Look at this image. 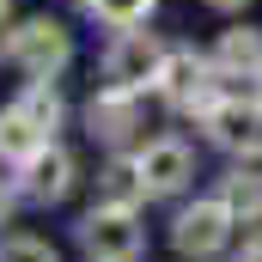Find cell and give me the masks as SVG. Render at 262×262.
Listing matches in <instances>:
<instances>
[{
	"instance_id": "1",
	"label": "cell",
	"mask_w": 262,
	"mask_h": 262,
	"mask_svg": "<svg viewBox=\"0 0 262 262\" xmlns=\"http://www.w3.org/2000/svg\"><path fill=\"white\" fill-rule=\"evenodd\" d=\"M79 250L92 262H134L140 256V226H134V207H92L79 220Z\"/></svg>"
},
{
	"instance_id": "8",
	"label": "cell",
	"mask_w": 262,
	"mask_h": 262,
	"mask_svg": "<svg viewBox=\"0 0 262 262\" xmlns=\"http://www.w3.org/2000/svg\"><path fill=\"white\" fill-rule=\"evenodd\" d=\"M67 189H73V152H61V146H43L31 165H25V201H61Z\"/></svg>"
},
{
	"instance_id": "15",
	"label": "cell",
	"mask_w": 262,
	"mask_h": 262,
	"mask_svg": "<svg viewBox=\"0 0 262 262\" xmlns=\"http://www.w3.org/2000/svg\"><path fill=\"white\" fill-rule=\"evenodd\" d=\"M18 104H25V110H31L49 134H55V122H61V98H55V85H43V79H37V85H25V98H18Z\"/></svg>"
},
{
	"instance_id": "14",
	"label": "cell",
	"mask_w": 262,
	"mask_h": 262,
	"mask_svg": "<svg viewBox=\"0 0 262 262\" xmlns=\"http://www.w3.org/2000/svg\"><path fill=\"white\" fill-rule=\"evenodd\" d=\"M220 201L232 207V213H244V220H262V177H226V189H220Z\"/></svg>"
},
{
	"instance_id": "18",
	"label": "cell",
	"mask_w": 262,
	"mask_h": 262,
	"mask_svg": "<svg viewBox=\"0 0 262 262\" xmlns=\"http://www.w3.org/2000/svg\"><path fill=\"white\" fill-rule=\"evenodd\" d=\"M6 213H12V189L0 183V220H6Z\"/></svg>"
},
{
	"instance_id": "4",
	"label": "cell",
	"mask_w": 262,
	"mask_h": 262,
	"mask_svg": "<svg viewBox=\"0 0 262 262\" xmlns=\"http://www.w3.org/2000/svg\"><path fill=\"white\" fill-rule=\"evenodd\" d=\"M213 79H220V67H207L201 55H189V49H177V55H165V67H159V92H165V104L171 110H213Z\"/></svg>"
},
{
	"instance_id": "22",
	"label": "cell",
	"mask_w": 262,
	"mask_h": 262,
	"mask_svg": "<svg viewBox=\"0 0 262 262\" xmlns=\"http://www.w3.org/2000/svg\"><path fill=\"white\" fill-rule=\"evenodd\" d=\"M256 244H262V238H256Z\"/></svg>"
},
{
	"instance_id": "19",
	"label": "cell",
	"mask_w": 262,
	"mask_h": 262,
	"mask_svg": "<svg viewBox=\"0 0 262 262\" xmlns=\"http://www.w3.org/2000/svg\"><path fill=\"white\" fill-rule=\"evenodd\" d=\"M238 262H262V244H250V250H244V256H238Z\"/></svg>"
},
{
	"instance_id": "5",
	"label": "cell",
	"mask_w": 262,
	"mask_h": 262,
	"mask_svg": "<svg viewBox=\"0 0 262 262\" xmlns=\"http://www.w3.org/2000/svg\"><path fill=\"white\" fill-rule=\"evenodd\" d=\"M67 31L55 25V18H31V25H18L12 31V61L25 67L31 79H49V73H61L67 67Z\"/></svg>"
},
{
	"instance_id": "7",
	"label": "cell",
	"mask_w": 262,
	"mask_h": 262,
	"mask_svg": "<svg viewBox=\"0 0 262 262\" xmlns=\"http://www.w3.org/2000/svg\"><path fill=\"white\" fill-rule=\"evenodd\" d=\"M140 177H146L152 195H177V189L195 177V159H189L183 140H152V146L140 152Z\"/></svg>"
},
{
	"instance_id": "17",
	"label": "cell",
	"mask_w": 262,
	"mask_h": 262,
	"mask_svg": "<svg viewBox=\"0 0 262 262\" xmlns=\"http://www.w3.org/2000/svg\"><path fill=\"white\" fill-rule=\"evenodd\" d=\"M207 6H213V12H244L250 0H207Z\"/></svg>"
},
{
	"instance_id": "3",
	"label": "cell",
	"mask_w": 262,
	"mask_h": 262,
	"mask_svg": "<svg viewBox=\"0 0 262 262\" xmlns=\"http://www.w3.org/2000/svg\"><path fill=\"white\" fill-rule=\"evenodd\" d=\"M159 67H165L159 37L140 31V25H128V31L110 43V55H104V79L122 85V92H140V85H159Z\"/></svg>"
},
{
	"instance_id": "10",
	"label": "cell",
	"mask_w": 262,
	"mask_h": 262,
	"mask_svg": "<svg viewBox=\"0 0 262 262\" xmlns=\"http://www.w3.org/2000/svg\"><path fill=\"white\" fill-rule=\"evenodd\" d=\"M43 146H49V128H43V122H37L25 104L0 110V159H12V165H31Z\"/></svg>"
},
{
	"instance_id": "20",
	"label": "cell",
	"mask_w": 262,
	"mask_h": 262,
	"mask_svg": "<svg viewBox=\"0 0 262 262\" xmlns=\"http://www.w3.org/2000/svg\"><path fill=\"white\" fill-rule=\"evenodd\" d=\"M0 55H12V37H6V31H0Z\"/></svg>"
},
{
	"instance_id": "13",
	"label": "cell",
	"mask_w": 262,
	"mask_h": 262,
	"mask_svg": "<svg viewBox=\"0 0 262 262\" xmlns=\"http://www.w3.org/2000/svg\"><path fill=\"white\" fill-rule=\"evenodd\" d=\"M92 18H104V25H116V31H128V25H140L159 0H79Z\"/></svg>"
},
{
	"instance_id": "11",
	"label": "cell",
	"mask_w": 262,
	"mask_h": 262,
	"mask_svg": "<svg viewBox=\"0 0 262 262\" xmlns=\"http://www.w3.org/2000/svg\"><path fill=\"white\" fill-rule=\"evenodd\" d=\"M220 79H256L262 73V31H226L220 49H213Z\"/></svg>"
},
{
	"instance_id": "6",
	"label": "cell",
	"mask_w": 262,
	"mask_h": 262,
	"mask_svg": "<svg viewBox=\"0 0 262 262\" xmlns=\"http://www.w3.org/2000/svg\"><path fill=\"white\" fill-rule=\"evenodd\" d=\"M207 134H213L226 152L256 159V152H262V104H244V98L213 104V110H207Z\"/></svg>"
},
{
	"instance_id": "9",
	"label": "cell",
	"mask_w": 262,
	"mask_h": 262,
	"mask_svg": "<svg viewBox=\"0 0 262 262\" xmlns=\"http://www.w3.org/2000/svg\"><path fill=\"white\" fill-rule=\"evenodd\" d=\"M140 122V110H134V92H122V85H110V92H98L92 104H85V128L98 134V140H128V128Z\"/></svg>"
},
{
	"instance_id": "21",
	"label": "cell",
	"mask_w": 262,
	"mask_h": 262,
	"mask_svg": "<svg viewBox=\"0 0 262 262\" xmlns=\"http://www.w3.org/2000/svg\"><path fill=\"white\" fill-rule=\"evenodd\" d=\"M6 6H12V0H0V12H6Z\"/></svg>"
},
{
	"instance_id": "16",
	"label": "cell",
	"mask_w": 262,
	"mask_h": 262,
	"mask_svg": "<svg viewBox=\"0 0 262 262\" xmlns=\"http://www.w3.org/2000/svg\"><path fill=\"white\" fill-rule=\"evenodd\" d=\"M0 262H61L43 238H6L0 244Z\"/></svg>"
},
{
	"instance_id": "2",
	"label": "cell",
	"mask_w": 262,
	"mask_h": 262,
	"mask_svg": "<svg viewBox=\"0 0 262 262\" xmlns=\"http://www.w3.org/2000/svg\"><path fill=\"white\" fill-rule=\"evenodd\" d=\"M232 207L213 195V201H195V207H183L177 213V226H171V244H177V256H189V262H207V256H220L226 250V238H232Z\"/></svg>"
},
{
	"instance_id": "12",
	"label": "cell",
	"mask_w": 262,
	"mask_h": 262,
	"mask_svg": "<svg viewBox=\"0 0 262 262\" xmlns=\"http://www.w3.org/2000/svg\"><path fill=\"white\" fill-rule=\"evenodd\" d=\"M146 195H152V189H146V177H140V159H110V165L98 171V201H104V207H140Z\"/></svg>"
}]
</instances>
